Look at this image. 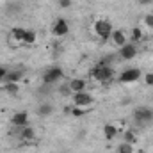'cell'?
<instances>
[{
    "mask_svg": "<svg viewBox=\"0 0 153 153\" xmlns=\"http://www.w3.org/2000/svg\"><path fill=\"white\" fill-rule=\"evenodd\" d=\"M82 114H84L82 107H75V109H73V116H82Z\"/></svg>",
    "mask_w": 153,
    "mask_h": 153,
    "instance_id": "cell-27",
    "label": "cell"
},
{
    "mask_svg": "<svg viewBox=\"0 0 153 153\" xmlns=\"http://www.w3.org/2000/svg\"><path fill=\"white\" fill-rule=\"evenodd\" d=\"M141 76H143V73H141L139 68H128V70L121 71L119 82H123V84H132V82H137Z\"/></svg>",
    "mask_w": 153,
    "mask_h": 153,
    "instance_id": "cell-5",
    "label": "cell"
},
{
    "mask_svg": "<svg viewBox=\"0 0 153 153\" xmlns=\"http://www.w3.org/2000/svg\"><path fill=\"white\" fill-rule=\"evenodd\" d=\"M2 80H4V84H20L22 73H20V71H7Z\"/></svg>",
    "mask_w": 153,
    "mask_h": 153,
    "instance_id": "cell-12",
    "label": "cell"
},
{
    "mask_svg": "<svg viewBox=\"0 0 153 153\" xmlns=\"http://www.w3.org/2000/svg\"><path fill=\"white\" fill-rule=\"evenodd\" d=\"M137 2H139L141 5H148V4H152L153 0H137Z\"/></svg>",
    "mask_w": 153,
    "mask_h": 153,
    "instance_id": "cell-28",
    "label": "cell"
},
{
    "mask_svg": "<svg viewBox=\"0 0 153 153\" xmlns=\"http://www.w3.org/2000/svg\"><path fill=\"white\" fill-rule=\"evenodd\" d=\"M117 153H134V144H128V143H121L117 146Z\"/></svg>",
    "mask_w": 153,
    "mask_h": 153,
    "instance_id": "cell-18",
    "label": "cell"
},
{
    "mask_svg": "<svg viewBox=\"0 0 153 153\" xmlns=\"http://www.w3.org/2000/svg\"><path fill=\"white\" fill-rule=\"evenodd\" d=\"M59 93H61L62 96H70V94H73V91L70 89V84H66V85H62V87H59Z\"/></svg>",
    "mask_w": 153,
    "mask_h": 153,
    "instance_id": "cell-23",
    "label": "cell"
},
{
    "mask_svg": "<svg viewBox=\"0 0 153 153\" xmlns=\"http://www.w3.org/2000/svg\"><path fill=\"white\" fill-rule=\"evenodd\" d=\"M111 38H112V41H114V45H117V46H123L125 43H128L123 30H112V36H111Z\"/></svg>",
    "mask_w": 153,
    "mask_h": 153,
    "instance_id": "cell-14",
    "label": "cell"
},
{
    "mask_svg": "<svg viewBox=\"0 0 153 153\" xmlns=\"http://www.w3.org/2000/svg\"><path fill=\"white\" fill-rule=\"evenodd\" d=\"M62 76H64V71H62L59 66H52V68H48V70L45 71V75H43V82L50 85V84L59 82Z\"/></svg>",
    "mask_w": 153,
    "mask_h": 153,
    "instance_id": "cell-4",
    "label": "cell"
},
{
    "mask_svg": "<svg viewBox=\"0 0 153 153\" xmlns=\"http://www.w3.org/2000/svg\"><path fill=\"white\" fill-rule=\"evenodd\" d=\"M52 34L57 36V38H62V36L70 34V25H68V22H66L64 18H57L55 23H53V27H52Z\"/></svg>",
    "mask_w": 153,
    "mask_h": 153,
    "instance_id": "cell-6",
    "label": "cell"
},
{
    "mask_svg": "<svg viewBox=\"0 0 153 153\" xmlns=\"http://www.w3.org/2000/svg\"><path fill=\"white\" fill-rule=\"evenodd\" d=\"M112 23L109 22V20H96L94 22V32H96V36L98 38H102L103 41H107V39L112 36Z\"/></svg>",
    "mask_w": 153,
    "mask_h": 153,
    "instance_id": "cell-3",
    "label": "cell"
},
{
    "mask_svg": "<svg viewBox=\"0 0 153 153\" xmlns=\"http://www.w3.org/2000/svg\"><path fill=\"white\" fill-rule=\"evenodd\" d=\"M144 25L150 27V29H153V13H148V14L144 16Z\"/></svg>",
    "mask_w": 153,
    "mask_h": 153,
    "instance_id": "cell-24",
    "label": "cell"
},
{
    "mask_svg": "<svg viewBox=\"0 0 153 153\" xmlns=\"http://www.w3.org/2000/svg\"><path fill=\"white\" fill-rule=\"evenodd\" d=\"M143 39V30L139 29V27H134L132 29V43H137V41H141Z\"/></svg>",
    "mask_w": 153,
    "mask_h": 153,
    "instance_id": "cell-20",
    "label": "cell"
},
{
    "mask_svg": "<svg viewBox=\"0 0 153 153\" xmlns=\"http://www.w3.org/2000/svg\"><path fill=\"white\" fill-rule=\"evenodd\" d=\"M137 55V46L135 43H125L123 46H119V57L123 61H132Z\"/></svg>",
    "mask_w": 153,
    "mask_h": 153,
    "instance_id": "cell-7",
    "label": "cell"
},
{
    "mask_svg": "<svg viewBox=\"0 0 153 153\" xmlns=\"http://www.w3.org/2000/svg\"><path fill=\"white\" fill-rule=\"evenodd\" d=\"M116 55H105L98 61V66H111V61H114Z\"/></svg>",
    "mask_w": 153,
    "mask_h": 153,
    "instance_id": "cell-21",
    "label": "cell"
},
{
    "mask_svg": "<svg viewBox=\"0 0 153 153\" xmlns=\"http://www.w3.org/2000/svg\"><path fill=\"white\" fill-rule=\"evenodd\" d=\"M36 41H38V36H36L34 30H27L25 32V38H23V43L25 45H34Z\"/></svg>",
    "mask_w": 153,
    "mask_h": 153,
    "instance_id": "cell-17",
    "label": "cell"
},
{
    "mask_svg": "<svg viewBox=\"0 0 153 153\" xmlns=\"http://www.w3.org/2000/svg\"><path fill=\"white\" fill-rule=\"evenodd\" d=\"M144 82H146V85H153V73H146L144 75Z\"/></svg>",
    "mask_w": 153,
    "mask_h": 153,
    "instance_id": "cell-25",
    "label": "cell"
},
{
    "mask_svg": "<svg viewBox=\"0 0 153 153\" xmlns=\"http://www.w3.org/2000/svg\"><path fill=\"white\" fill-rule=\"evenodd\" d=\"M71 96H73V103H75V107H89V105L94 102V100H93V96H91L89 93H85V91L73 93Z\"/></svg>",
    "mask_w": 153,
    "mask_h": 153,
    "instance_id": "cell-8",
    "label": "cell"
},
{
    "mask_svg": "<svg viewBox=\"0 0 153 153\" xmlns=\"http://www.w3.org/2000/svg\"><path fill=\"white\" fill-rule=\"evenodd\" d=\"M125 143H128V144H135V143H137V135H135L132 130H126V132H125Z\"/></svg>",
    "mask_w": 153,
    "mask_h": 153,
    "instance_id": "cell-19",
    "label": "cell"
},
{
    "mask_svg": "<svg viewBox=\"0 0 153 153\" xmlns=\"http://www.w3.org/2000/svg\"><path fill=\"white\" fill-rule=\"evenodd\" d=\"M25 29H20V27H14V29H11V34H13V38L18 39V41H22L23 43V38H25Z\"/></svg>",
    "mask_w": 153,
    "mask_h": 153,
    "instance_id": "cell-16",
    "label": "cell"
},
{
    "mask_svg": "<svg viewBox=\"0 0 153 153\" xmlns=\"http://www.w3.org/2000/svg\"><path fill=\"white\" fill-rule=\"evenodd\" d=\"M68 84H70V89H71L73 93L85 91V85H87V82H85V80H82V78H73V80H70Z\"/></svg>",
    "mask_w": 153,
    "mask_h": 153,
    "instance_id": "cell-11",
    "label": "cell"
},
{
    "mask_svg": "<svg viewBox=\"0 0 153 153\" xmlns=\"http://www.w3.org/2000/svg\"><path fill=\"white\" fill-rule=\"evenodd\" d=\"M59 5L62 9H68V7H71V0H59Z\"/></svg>",
    "mask_w": 153,
    "mask_h": 153,
    "instance_id": "cell-26",
    "label": "cell"
},
{
    "mask_svg": "<svg viewBox=\"0 0 153 153\" xmlns=\"http://www.w3.org/2000/svg\"><path fill=\"white\" fill-rule=\"evenodd\" d=\"M134 123L137 126H146L153 123V109L152 107H137L134 111Z\"/></svg>",
    "mask_w": 153,
    "mask_h": 153,
    "instance_id": "cell-1",
    "label": "cell"
},
{
    "mask_svg": "<svg viewBox=\"0 0 153 153\" xmlns=\"http://www.w3.org/2000/svg\"><path fill=\"white\" fill-rule=\"evenodd\" d=\"M103 134H105L107 139H114L116 135H117V128H116L114 125H105L103 126Z\"/></svg>",
    "mask_w": 153,
    "mask_h": 153,
    "instance_id": "cell-15",
    "label": "cell"
},
{
    "mask_svg": "<svg viewBox=\"0 0 153 153\" xmlns=\"http://www.w3.org/2000/svg\"><path fill=\"white\" fill-rule=\"evenodd\" d=\"M4 87H5V91H7L9 94H16V93L20 91V85H18V84H5Z\"/></svg>",
    "mask_w": 153,
    "mask_h": 153,
    "instance_id": "cell-22",
    "label": "cell"
},
{
    "mask_svg": "<svg viewBox=\"0 0 153 153\" xmlns=\"http://www.w3.org/2000/svg\"><path fill=\"white\" fill-rule=\"evenodd\" d=\"M38 114L41 117H46V116H52L53 114V105L52 103H48V102H45V103H41L38 107Z\"/></svg>",
    "mask_w": 153,
    "mask_h": 153,
    "instance_id": "cell-13",
    "label": "cell"
},
{
    "mask_svg": "<svg viewBox=\"0 0 153 153\" xmlns=\"http://www.w3.org/2000/svg\"><path fill=\"white\" fill-rule=\"evenodd\" d=\"M5 73H7V71H5V68H2V66H0V80L5 76Z\"/></svg>",
    "mask_w": 153,
    "mask_h": 153,
    "instance_id": "cell-29",
    "label": "cell"
},
{
    "mask_svg": "<svg viewBox=\"0 0 153 153\" xmlns=\"http://www.w3.org/2000/svg\"><path fill=\"white\" fill-rule=\"evenodd\" d=\"M20 139L22 141H34L36 139V130L32 126H29V125L20 128Z\"/></svg>",
    "mask_w": 153,
    "mask_h": 153,
    "instance_id": "cell-10",
    "label": "cell"
},
{
    "mask_svg": "<svg viewBox=\"0 0 153 153\" xmlns=\"http://www.w3.org/2000/svg\"><path fill=\"white\" fill-rule=\"evenodd\" d=\"M11 125L16 126V128H23V126H27V125H29V114H27L25 111L13 114L11 116Z\"/></svg>",
    "mask_w": 153,
    "mask_h": 153,
    "instance_id": "cell-9",
    "label": "cell"
},
{
    "mask_svg": "<svg viewBox=\"0 0 153 153\" xmlns=\"http://www.w3.org/2000/svg\"><path fill=\"white\" fill-rule=\"evenodd\" d=\"M89 75L93 76L94 80H98V82H111L112 80V76H114V70H112V66H94L91 71H89Z\"/></svg>",
    "mask_w": 153,
    "mask_h": 153,
    "instance_id": "cell-2",
    "label": "cell"
}]
</instances>
